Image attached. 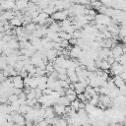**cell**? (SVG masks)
Here are the masks:
<instances>
[{"label":"cell","mask_w":126,"mask_h":126,"mask_svg":"<svg viewBox=\"0 0 126 126\" xmlns=\"http://www.w3.org/2000/svg\"><path fill=\"white\" fill-rule=\"evenodd\" d=\"M123 72H124V66H122L118 62H115L110 67V73L113 76H120L121 73H123Z\"/></svg>","instance_id":"obj_1"},{"label":"cell","mask_w":126,"mask_h":126,"mask_svg":"<svg viewBox=\"0 0 126 126\" xmlns=\"http://www.w3.org/2000/svg\"><path fill=\"white\" fill-rule=\"evenodd\" d=\"M12 78V83H13V86L14 88L16 89H21L23 90V88H25L24 86V80L21 76H16V77H11Z\"/></svg>","instance_id":"obj_2"},{"label":"cell","mask_w":126,"mask_h":126,"mask_svg":"<svg viewBox=\"0 0 126 126\" xmlns=\"http://www.w3.org/2000/svg\"><path fill=\"white\" fill-rule=\"evenodd\" d=\"M53 109H54V113L56 114V116H61V115H65V106L64 105H60V104H54L53 105Z\"/></svg>","instance_id":"obj_3"},{"label":"cell","mask_w":126,"mask_h":126,"mask_svg":"<svg viewBox=\"0 0 126 126\" xmlns=\"http://www.w3.org/2000/svg\"><path fill=\"white\" fill-rule=\"evenodd\" d=\"M112 80H113V82H114L115 87L118 88V89H120V88L126 86V82H125L124 80H122L120 76H113Z\"/></svg>","instance_id":"obj_4"},{"label":"cell","mask_w":126,"mask_h":126,"mask_svg":"<svg viewBox=\"0 0 126 126\" xmlns=\"http://www.w3.org/2000/svg\"><path fill=\"white\" fill-rule=\"evenodd\" d=\"M74 90H75V92H76L77 94H84L86 89L82 86V84L80 82H78V83H75L74 84Z\"/></svg>","instance_id":"obj_5"},{"label":"cell","mask_w":126,"mask_h":126,"mask_svg":"<svg viewBox=\"0 0 126 126\" xmlns=\"http://www.w3.org/2000/svg\"><path fill=\"white\" fill-rule=\"evenodd\" d=\"M98 102H99V95H98V94L93 96V97L88 101V103H89L90 105H92V106H96V105L98 104Z\"/></svg>","instance_id":"obj_6"},{"label":"cell","mask_w":126,"mask_h":126,"mask_svg":"<svg viewBox=\"0 0 126 126\" xmlns=\"http://www.w3.org/2000/svg\"><path fill=\"white\" fill-rule=\"evenodd\" d=\"M10 25H11L12 27H17V28H19V27L22 25V21L19 20L17 17H15L14 19H12V20L10 21Z\"/></svg>","instance_id":"obj_7"},{"label":"cell","mask_w":126,"mask_h":126,"mask_svg":"<svg viewBox=\"0 0 126 126\" xmlns=\"http://www.w3.org/2000/svg\"><path fill=\"white\" fill-rule=\"evenodd\" d=\"M77 98H78V100H79V101H81V102L88 103V102H87V98H86L85 94H77Z\"/></svg>","instance_id":"obj_8"},{"label":"cell","mask_w":126,"mask_h":126,"mask_svg":"<svg viewBox=\"0 0 126 126\" xmlns=\"http://www.w3.org/2000/svg\"><path fill=\"white\" fill-rule=\"evenodd\" d=\"M79 104H80V101H79V100H78V98H77L76 100L72 101L70 105H71V106H72V107H73L74 109H76V110L78 111V110H79Z\"/></svg>","instance_id":"obj_9"},{"label":"cell","mask_w":126,"mask_h":126,"mask_svg":"<svg viewBox=\"0 0 126 126\" xmlns=\"http://www.w3.org/2000/svg\"><path fill=\"white\" fill-rule=\"evenodd\" d=\"M118 63H119V64H121L122 66H126V54H123V55L119 58Z\"/></svg>","instance_id":"obj_10"},{"label":"cell","mask_w":126,"mask_h":126,"mask_svg":"<svg viewBox=\"0 0 126 126\" xmlns=\"http://www.w3.org/2000/svg\"><path fill=\"white\" fill-rule=\"evenodd\" d=\"M33 98H35V92H34V90H32L30 94H27V99H33Z\"/></svg>","instance_id":"obj_11"},{"label":"cell","mask_w":126,"mask_h":126,"mask_svg":"<svg viewBox=\"0 0 126 126\" xmlns=\"http://www.w3.org/2000/svg\"><path fill=\"white\" fill-rule=\"evenodd\" d=\"M106 61H107V63L111 66V65H113L116 61H115V59H114V57H107V59H106Z\"/></svg>","instance_id":"obj_12"},{"label":"cell","mask_w":126,"mask_h":126,"mask_svg":"<svg viewBox=\"0 0 126 126\" xmlns=\"http://www.w3.org/2000/svg\"><path fill=\"white\" fill-rule=\"evenodd\" d=\"M77 42H78V39H75V38H71V39L69 40V44H71V45H73V46L77 45Z\"/></svg>","instance_id":"obj_13"},{"label":"cell","mask_w":126,"mask_h":126,"mask_svg":"<svg viewBox=\"0 0 126 126\" xmlns=\"http://www.w3.org/2000/svg\"><path fill=\"white\" fill-rule=\"evenodd\" d=\"M38 124H39V126H48L49 124H48V122L44 119V120H42V121H40V122H38Z\"/></svg>","instance_id":"obj_14"},{"label":"cell","mask_w":126,"mask_h":126,"mask_svg":"<svg viewBox=\"0 0 126 126\" xmlns=\"http://www.w3.org/2000/svg\"><path fill=\"white\" fill-rule=\"evenodd\" d=\"M120 77H121V79H122V80H124V81L126 82V71H124L123 73H121Z\"/></svg>","instance_id":"obj_15"},{"label":"cell","mask_w":126,"mask_h":126,"mask_svg":"<svg viewBox=\"0 0 126 126\" xmlns=\"http://www.w3.org/2000/svg\"><path fill=\"white\" fill-rule=\"evenodd\" d=\"M13 126H25V125H20V124H13Z\"/></svg>","instance_id":"obj_16"}]
</instances>
